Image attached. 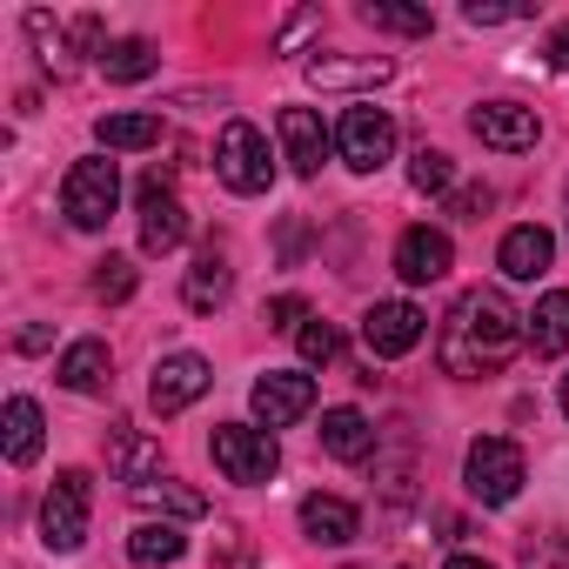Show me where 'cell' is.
<instances>
[{"label": "cell", "instance_id": "1", "mask_svg": "<svg viewBox=\"0 0 569 569\" xmlns=\"http://www.w3.org/2000/svg\"><path fill=\"white\" fill-rule=\"evenodd\" d=\"M522 316L509 309L502 289H462L456 309L442 316V336H436V356H442V376L456 382H476V376H496L509 369V356L522 349Z\"/></svg>", "mask_w": 569, "mask_h": 569}, {"label": "cell", "instance_id": "2", "mask_svg": "<svg viewBox=\"0 0 569 569\" xmlns=\"http://www.w3.org/2000/svg\"><path fill=\"white\" fill-rule=\"evenodd\" d=\"M88 522H94V476L88 469H61L54 489L41 496V542L54 556H74L88 542Z\"/></svg>", "mask_w": 569, "mask_h": 569}, {"label": "cell", "instance_id": "3", "mask_svg": "<svg viewBox=\"0 0 569 569\" xmlns=\"http://www.w3.org/2000/svg\"><path fill=\"white\" fill-rule=\"evenodd\" d=\"M114 208H121V168L108 161V154H88V161H74L68 168V181H61V214L74 221V228H108L114 221Z\"/></svg>", "mask_w": 569, "mask_h": 569}, {"label": "cell", "instance_id": "4", "mask_svg": "<svg viewBox=\"0 0 569 569\" xmlns=\"http://www.w3.org/2000/svg\"><path fill=\"white\" fill-rule=\"evenodd\" d=\"M522 449L509 442V436H482V442H469V456H462V482H469V496L482 502V509H502V502H516L522 496Z\"/></svg>", "mask_w": 569, "mask_h": 569}, {"label": "cell", "instance_id": "5", "mask_svg": "<svg viewBox=\"0 0 569 569\" xmlns=\"http://www.w3.org/2000/svg\"><path fill=\"white\" fill-rule=\"evenodd\" d=\"M208 456H214V469H221L228 482H241V489H254V482H268V476L281 469L274 436H268V429H248V422H221V429L208 436Z\"/></svg>", "mask_w": 569, "mask_h": 569}, {"label": "cell", "instance_id": "6", "mask_svg": "<svg viewBox=\"0 0 569 569\" xmlns=\"http://www.w3.org/2000/svg\"><path fill=\"white\" fill-rule=\"evenodd\" d=\"M214 174H221L234 194H268V181H274V154H268V141H261L254 121H228V128H221Z\"/></svg>", "mask_w": 569, "mask_h": 569}, {"label": "cell", "instance_id": "7", "mask_svg": "<svg viewBox=\"0 0 569 569\" xmlns=\"http://www.w3.org/2000/svg\"><path fill=\"white\" fill-rule=\"evenodd\" d=\"M336 154H342L356 174H376V168L396 154V114H389V108H349L342 128H336Z\"/></svg>", "mask_w": 569, "mask_h": 569}, {"label": "cell", "instance_id": "8", "mask_svg": "<svg viewBox=\"0 0 569 569\" xmlns=\"http://www.w3.org/2000/svg\"><path fill=\"white\" fill-rule=\"evenodd\" d=\"M248 402H254V422L274 436V429H289V422H302L316 409V376H302V369H268L248 389Z\"/></svg>", "mask_w": 569, "mask_h": 569}, {"label": "cell", "instance_id": "9", "mask_svg": "<svg viewBox=\"0 0 569 569\" xmlns=\"http://www.w3.org/2000/svg\"><path fill=\"white\" fill-rule=\"evenodd\" d=\"M134 194H141V248L148 254H174L188 241V208L168 194V168H148Z\"/></svg>", "mask_w": 569, "mask_h": 569}, {"label": "cell", "instance_id": "10", "mask_svg": "<svg viewBox=\"0 0 569 569\" xmlns=\"http://www.w3.org/2000/svg\"><path fill=\"white\" fill-rule=\"evenodd\" d=\"M208 382H214V369L181 349V356H161V362H154L148 402H154V416H181V409H194V402L208 396Z\"/></svg>", "mask_w": 569, "mask_h": 569}, {"label": "cell", "instance_id": "11", "mask_svg": "<svg viewBox=\"0 0 569 569\" xmlns=\"http://www.w3.org/2000/svg\"><path fill=\"white\" fill-rule=\"evenodd\" d=\"M469 128H476V141L496 148V154H522V148H536V134H542L536 108H522V101H482V108L469 114Z\"/></svg>", "mask_w": 569, "mask_h": 569}, {"label": "cell", "instance_id": "12", "mask_svg": "<svg viewBox=\"0 0 569 569\" xmlns=\"http://www.w3.org/2000/svg\"><path fill=\"white\" fill-rule=\"evenodd\" d=\"M429 336V316L416 309V302H376L369 316H362V342H369V356H409L416 342Z\"/></svg>", "mask_w": 569, "mask_h": 569}, {"label": "cell", "instance_id": "13", "mask_svg": "<svg viewBox=\"0 0 569 569\" xmlns=\"http://www.w3.org/2000/svg\"><path fill=\"white\" fill-rule=\"evenodd\" d=\"M274 134H281V161H289L296 174H322V161H329V148H336V134L322 128L316 108H281Z\"/></svg>", "mask_w": 569, "mask_h": 569}, {"label": "cell", "instance_id": "14", "mask_svg": "<svg viewBox=\"0 0 569 569\" xmlns=\"http://www.w3.org/2000/svg\"><path fill=\"white\" fill-rule=\"evenodd\" d=\"M396 74L389 54H316L309 61V88L322 94H362V88H382Z\"/></svg>", "mask_w": 569, "mask_h": 569}, {"label": "cell", "instance_id": "15", "mask_svg": "<svg viewBox=\"0 0 569 569\" xmlns=\"http://www.w3.org/2000/svg\"><path fill=\"white\" fill-rule=\"evenodd\" d=\"M449 261H456V248H449L442 228H402V241H396V274L409 281V289H422V281H442Z\"/></svg>", "mask_w": 569, "mask_h": 569}, {"label": "cell", "instance_id": "16", "mask_svg": "<svg viewBox=\"0 0 569 569\" xmlns=\"http://www.w3.org/2000/svg\"><path fill=\"white\" fill-rule=\"evenodd\" d=\"M549 261H556V234H549V228H536V221L509 228V234H502V248H496V268H502L509 281H536Z\"/></svg>", "mask_w": 569, "mask_h": 569}, {"label": "cell", "instance_id": "17", "mask_svg": "<svg viewBox=\"0 0 569 569\" xmlns=\"http://www.w3.org/2000/svg\"><path fill=\"white\" fill-rule=\"evenodd\" d=\"M128 502H134V509H148V516H161V522H194V516H208V496H201V489H188V482H168V476L134 482V489H128Z\"/></svg>", "mask_w": 569, "mask_h": 569}, {"label": "cell", "instance_id": "18", "mask_svg": "<svg viewBox=\"0 0 569 569\" xmlns=\"http://www.w3.org/2000/svg\"><path fill=\"white\" fill-rule=\"evenodd\" d=\"M356 529H362L356 502H342V496H302V536L309 542L342 549V542H356Z\"/></svg>", "mask_w": 569, "mask_h": 569}, {"label": "cell", "instance_id": "19", "mask_svg": "<svg viewBox=\"0 0 569 569\" xmlns=\"http://www.w3.org/2000/svg\"><path fill=\"white\" fill-rule=\"evenodd\" d=\"M322 449H329L336 462H369V456H376V422H369L362 409H329V416H322Z\"/></svg>", "mask_w": 569, "mask_h": 569}, {"label": "cell", "instance_id": "20", "mask_svg": "<svg viewBox=\"0 0 569 569\" xmlns=\"http://www.w3.org/2000/svg\"><path fill=\"white\" fill-rule=\"evenodd\" d=\"M522 336H529V349L549 362V356H562L569 349V289H549L529 316H522Z\"/></svg>", "mask_w": 569, "mask_h": 569}, {"label": "cell", "instance_id": "21", "mask_svg": "<svg viewBox=\"0 0 569 569\" xmlns=\"http://www.w3.org/2000/svg\"><path fill=\"white\" fill-rule=\"evenodd\" d=\"M108 369H114L108 342H101V336H81V342H68V356H61L54 376H61L74 396H94V389H108Z\"/></svg>", "mask_w": 569, "mask_h": 569}, {"label": "cell", "instance_id": "22", "mask_svg": "<svg viewBox=\"0 0 569 569\" xmlns=\"http://www.w3.org/2000/svg\"><path fill=\"white\" fill-rule=\"evenodd\" d=\"M181 302H188L194 316H214V309L228 302V261H221V248H201V254H194V268H188V281H181Z\"/></svg>", "mask_w": 569, "mask_h": 569}, {"label": "cell", "instance_id": "23", "mask_svg": "<svg viewBox=\"0 0 569 569\" xmlns=\"http://www.w3.org/2000/svg\"><path fill=\"white\" fill-rule=\"evenodd\" d=\"M108 456H114V476L134 489V482H154L161 476V442H148V436H134L128 422H114V436H108Z\"/></svg>", "mask_w": 569, "mask_h": 569}, {"label": "cell", "instance_id": "24", "mask_svg": "<svg viewBox=\"0 0 569 569\" xmlns=\"http://www.w3.org/2000/svg\"><path fill=\"white\" fill-rule=\"evenodd\" d=\"M0 429H8V462H14V469H28V462L41 456V429H48V422H41V402H34V396H14L8 409H0Z\"/></svg>", "mask_w": 569, "mask_h": 569}, {"label": "cell", "instance_id": "25", "mask_svg": "<svg viewBox=\"0 0 569 569\" xmlns=\"http://www.w3.org/2000/svg\"><path fill=\"white\" fill-rule=\"evenodd\" d=\"M188 556V536L174 529V522H141L134 536H128V562L134 569H174Z\"/></svg>", "mask_w": 569, "mask_h": 569}, {"label": "cell", "instance_id": "26", "mask_svg": "<svg viewBox=\"0 0 569 569\" xmlns=\"http://www.w3.org/2000/svg\"><path fill=\"white\" fill-rule=\"evenodd\" d=\"M94 141L108 154H141V148L161 141V114H101L94 121Z\"/></svg>", "mask_w": 569, "mask_h": 569}, {"label": "cell", "instance_id": "27", "mask_svg": "<svg viewBox=\"0 0 569 569\" xmlns=\"http://www.w3.org/2000/svg\"><path fill=\"white\" fill-rule=\"evenodd\" d=\"M154 68H161L154 41H114V48H101V74H108L114 88H134V81H148Z\"/></svg>", "mask_w": 569, "mask_h": 569}, {"label": "cell", "instance_id": "28", "mask_svg": "<svg viewBox=\"0 0 569 569\" xmlns=\"http://www.w3.org/2000/svg\"><path fill=\"white\" fill-rule=\"evenodd\" d=\"M409 188H416V194H456V161H449L442 148H416Z\"/></svg>", "mask_w": 569, "mask_h": 569}, {"label": "cell", "instance_id": "29", "mask_svg": "<svg viewBox=\"0 0 569 569\" xmlns=\"http://www.w3.org/2000/svg\"><path fill=\"white\" fill-rule=\"evenodd\" d=\"M362 21L382 28V34H429L436 28L429 8H389V0H362Z\"/></svg>", "mask_w": 569, "mask_h": 569}, {"label": "cell", "instance_id": "30", "mask_svg": "<svg viewBox=\"0 0 569 569\" xmlns=\"http://www.w3.org/2000/svg\"><path fill=\"white\" fill-rule=\"evenodd\" d=\"M88 289H94V302H128V296H134V261H128V254H101Z\"/></svg>", "mask_w": 569, "mask_h": 569}, {"label": "cell", "instance_id": "31", "mask_svg": "<svg viewBox=\"0 0 569 569\" xmlns=\"http://www.w3.org/2000/svg\"><path fill=\"white\" fill-rule=\"evenodd\" d=\"M296 342H302V362H309V369H322V362H336V356H342L336 322H302V329H296Z\"/></svg>", "mask_w": 569, "mask_h": 569}, {"label": "cell", "instance_id": "32", "mask_svg": "<svg viewBox=\"0 0 569 569\" xmlns=\"http://www.w3.org/2000/svg\"><path fill=\"white\" fill-rule=\"evenodd\" d=\"M208 562H214V569H254L248 536H241L234 522H214V549H208Z\"/></svg>", "mask_w": 569, "mask_h": 569}, {"label": "cell", "instance_id": "33", "mask_svg": "<svg viewBox=\"0 0 569 569\" xmlns=\"http://www.w3.org/2000/svg\"><path fill=\"white\" fill-rule=\"evenodd\" d=\"M28 34H34V48H41V61H48L54 74H68V41H61V28H54V21H48L41 8L28 14Z\"/></svg>", "mask_w": 569, "mask_h": 569}, {"label": "cell", "instance_id": "34", "mask_svg": "<svg viewBox=\"0 0 569 569\" xmlns=\"http://www.w3.org/2000/svg\"><path fill=\"white\" fill-rule=\"evenodd\" d=\"M462 21L469 28H509V21H529V8H482V0H469Z\"/></svg>", "mask_w": 569, "mask_h": 569}, {"label": "cell", "instance_id": "35", "mask_svg": "<svg viewBox=\"0 0 569 569\" xmlns=\"http://www.w3.org/2000/svg\"><path fill=\"white\" fill-rule=\"evenodd\" d=\"M309 322V302L302 296H274L268 302V329H302Z\"/></svg>", "mask_w": 569, "mask_h": 569}, {"label": "cell", "instance_id": "36", "mask_svg": "<svg viewBox=\"0 0 569 569\" xmlns=\"http://www.w3.org/2000/svg\"><path fill=\"white\" fill-rule=\"evenodd\" d=\"M489 201H496L489 188H456V194H449V214H462V221H482V214H489Z\"/></svg>", "mask_w": 569, "mask_h": 569}, {"label": "cell", "instance_id": "37", "mask_svg": "<svg viewBox=\"0 0 569 569\" xmlns=\"http://www.w3.org/2000/svg\"><path fill=\"white\" fill-rule=\"evenodd\" d=\"M549 61L569 74V28H556V34H549Z\"/></svg>", "mask_w": 569, "mask_h": 569}, {"label": "cell", "instance_id": "38", "mask_svg": "<svg viewBox=\"0 0 569 569\" xmlns=\"http://www.w3.org/2000/svg\"><path fill=\"white\" fill-rule=\"evenodd\" d=\"M309 28H316V14H296V21H289V28H281V48H296V41H302V34H309Z\"/></svg>", "mask_w": 569, "mask_h": 569}, {"label": "cell", "instance_id": "39", "mask_svg": "<svg viewBox=\"0 0 569 569\" xmlns=\"http://www.w3.org/2000/svg\"><path fill=\"white\" fill-rule=\"evenodd\" d=\"M449 569H496V562H482V556H449Z\"/></svg>", "mask_w": 569, "mask_h": 569}, {"label": "cell", "instance_id": "40", "mask_svg": "<svg viewBox=\"0 0 569 569\" xmlns=\"http://www.w3.org/2000/svg\"><path fill=\"white\" fill-rule=\"evenodd\" d=\"M562 416H569V376H562Z\"/></svg>", "mask_w": 569, "mask_h": 569}]
</instances>
